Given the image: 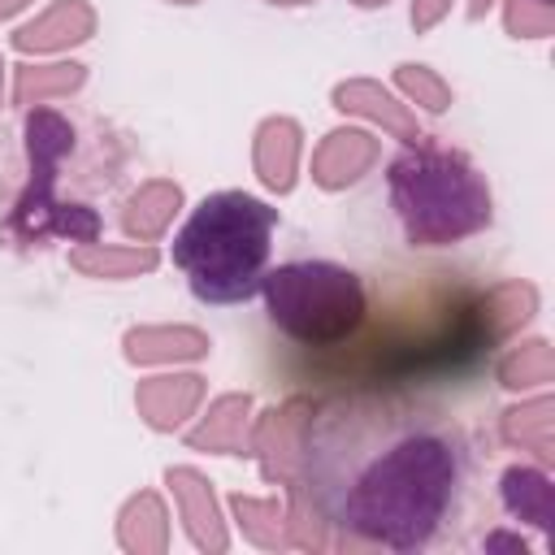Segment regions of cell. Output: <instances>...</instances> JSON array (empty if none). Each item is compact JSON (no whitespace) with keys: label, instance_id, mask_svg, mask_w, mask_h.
Returning <instances> with one entry per match:
<instances>
[{"label":"cell","instance_id":"cell-3","mask_svg":"<svg viewBox=\"0 0 555 555\" xmlns=\"http://www.w3.org/2000/svg\"><path fill=\"white\" fill-rule=\"evenodd\" d=\"M390 212L408 247H451L494 221L486 173L455 147L412 143L386 169Z\"/></svg>","mask_w":555,"mask_h":555},{"label":"cell","instance_id":"cell-4","mask_svg":"<svg viewBox=\"0 0 555 555\" xmlns=\"http://www.w3.org/2000/svg\"><path fill=\"white\" fill-rule=\"evenodd\" d=\"M260 299H264L269 325L286 343L312 347V351L356 338V330L369 317V291L360 273L325 256L282 260L264 269Z\"/></svg>","mask_w":555,"mask_h":555},{"label":"cell","instance_id":"cell-5","mask_svg":"<svg viewBox=\"0 0 555 555\" xmlns=\"http://www.w3.org/2000/svg\"><path fill=\"white\" fill-rule=\"evenodd\" d=\"M538 4H551V0H538Z\"/></svg>","mask_w":555,"mask_h":555},{"label":"cell","instance_id":"cell-1","mask_svg":"<svg viewBox=\"0 0 555 555\" xmlns=\"http://www.w3.org/2000/svg\"><path fill=\"white\" fill-rule=\"evenodd\" d=\"M299 477L330 533L382 551H434L468 512L473 442L442 408L347 390L299 425Z\"/></svg>","mask_w":555,"mask_h":555},{"label":"cell","instance_id":"cell-2","mask_svg":"<svg viewBox=\"0 0 555 555\" xmlns=\"http://www.w3.org/2000/svg\"><path fill=\"white\" fill-rule=\"evenodd\" d=\"M278 208L247 191L204 195L169 243L173 269L186 291L212 308H238L260 295V278L273 256Z\"/></svg>","mask_w":555,"mask_h":555}]
</instances>
